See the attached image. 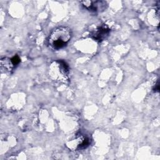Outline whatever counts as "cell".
I'll list each match as a JSON object with an SVG mask.
<instances>
[{"mask_svg": "<svg viewBox=\"0 0 160 160\" xmlns=\"http://www.w3.org/2000/svg\"><path fill=\"white\" fill-rule=\"evenodd\" d=\"M72 37L70 28L66 26H59L50 33L48 42L49 46L54 50H59L67 45Z\"/></svg>", "mask_w": 160, "mask_h": 160, "instance_id": "cell-1", "label": "cell"}, {"mask_svg": "<svg viewBox=\"0 0 160 160\" xmlns=\"http://www.w3.org/2000/svg\"><path fill=\"white\" fill-rule=\"evenodd\" d=\"M109 32V29L106 25H102L95 31V33H94V38L96 41H102L108 36Z\"/></svg>", "mask_w": 160, "mask_h": 160, "instance_id": "cell-2", "label": "cell"}, {"mask_svg": "<svg viewBox=\"0 0 160 160\" xmlns=\"http://www.w3.org/2000/svg\"><path fill=\"white\" fill-rule=\"evenodd\" d=\"M81 2L89 11H97L99 8V5H102L105 3L102 1H81Z\"/></svg>", "mask_w": 160, "mask_h": 160, "instance_id": "cell-3", "label": "cell"}, {"mask_svg": "<svg viewBox=\"0 0 160 160\" xmlns=\"http://www.w3.org/2000/svg\"><path fill=\"white\" fill-rule=\"evenodd\" d=\"M10 60H11V63L12 66H17L19 63V62H20V58L17 55L13 56Z\"/></svg>", "mask_w": 160, "mask_h": 160, "instance_id": "cell-4", "label": "cell"}]
</instances>
